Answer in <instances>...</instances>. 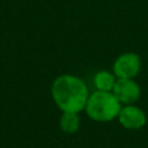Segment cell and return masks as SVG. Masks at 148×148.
<instances>
[{"label":"cell","mask_w":148,"mask_h":148,"mask_svg":"<svg viewBox=\"0 0 148 148\" xmlns=\"http://www.w3.org/2000/svg\"><path fill=\"white\" fill-rule=\"evenodd\" d=\"M116 75L111 74L108 71H99L96 73L94 77V84L97 90L101 91H112L116 83Z\"/></svg>","instance_id":"8992f818"},{"label":"cell","mask_w":148,"mask_h":148,"mask_svg":"<svg viewBox=\"0 0 148 148\" xmlns=\"http://www.w3.org/2000/svg\"><path fill=\"white\" fill-rule=\"evenodd\" d=\"M112 92L120 103L130 105L140 98L141 89L133 79H118L114 83Z\"/></svg>","instance_id":"277c9868"},{"label":"cell","mask_w":148,"mask_h":148,"mask_svg":"<svg viewBox=\"0 0 148 148\" xmlns=\"http://www.w3.org/2000/svg\"><path fill=\"white\" fill-rule=\"evenodd\" d=\"M117 118H118L120 125L127 130L142 128L147 121L145 112L140 108H138L133 104L125 105L124 108H121Z\"/></svg>","instance_id":"5b68a950"},{"label":"cell","mask_w":148,"mask_h":148,"mask_svg":"<svg viewBox=\"0 0 148 148\" xmlns=\"http://www.w3.org/2000/svg\"><path fill=\"white\" fill-rule=\"evenodd\" d=\"M120 109V102L112 91L101 90H97L89 95L84 108L90 119L101 123L111 121L117 118Z\"/></svg>","instance_id":"7a4b0ae2"},{"label":"cell","mask_w":148,"mask_h":148,"mask_svg":"<svg viewBox=\"0 0 148 148\" xmlns=\"http://www.w3.org/2000/svg\"><path fill=\"white\" fill-rule=\"evenodd\" d=\"M54 103L62 112H80L86 108L89 92L86 83L77 76L64 74L58 76L51 88Z\"/></svg>","instance_id":"6da1fadb"},{"label":"cell","mask_w":148,"mask_h":148,"mask_svg":"<svg viewBox=\"0 0 148 148\" xmlns=\"http://www.w3.org/2000/svg\"><path fill=\"white\" fill-rule=\"evenodd\" d=\"M80 127V117L77 112H62L60 117V128L62 132L73 134Z\"/></svg>","instance_id":"52a82bcc"},{"label":"cell","mask_w":148,"mask_h":148,"mask_svg":"<svg viewBox=\"0 0 148 148\" xmlns=\"http://www.w3.org/2000/svg\"><path fill=\"white\" fill-rule=\"evenodd\" d=\"M141 68V60L136 53L127 52L119 56L113 64V74L118 79H133Z\"/></svg>","instance_id":"3957f363"}]
</instances>
